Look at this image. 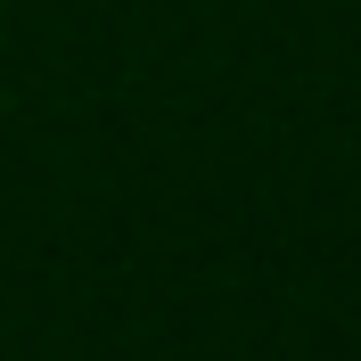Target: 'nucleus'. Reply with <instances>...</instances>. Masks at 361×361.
Returning <instances> with one entry per match:
<instances>
[]
</instances>
